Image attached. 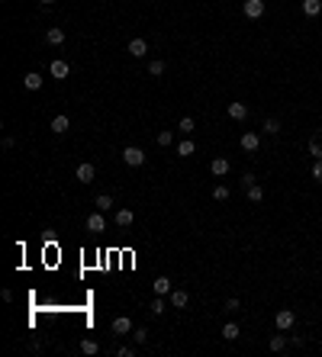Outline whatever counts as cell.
<instances>
[{"label":"cell","instance_id":"cell-6","mask_svg":"<svg viewBox=\"0 0 322 357\" xmlns=\"http://www.w3.org/2000/svg\"><path fill=\"white\" fill-rule=\"evenodd\" d=\"M239 145L248 151V155H251V151H258V148H261V135H258V132H245V135L239 139Z\"/></svg>","mask_w":322,"mask_h":357},{"label":"cell","instance_id":"cell-29","mask_svg":"<svg viewBox=\"0 0 322 357\" xmlns=\"http://www.w3.org/2000/svg\"><path fill=\"white\" fill-rule=\"evenodd\" d=\"M171 142H174V132H171V129H161V132H158V145H161V148H168Z\"/></svg>","mask_w":322,"mask_h":357},{"label":"cell","instance_id":"cell-16","mask_svg":"<svg viewBox=\"0 0 322 357\" xmlns=\"http://www.w3.org/2000/svg\"><path fill=\"white\" fill-rule=\"evenodd\" d=\"M136 222V213L132 209H116V225L119 229H126V225H132Z\"/></svg>","mask_w":322,"mask_h":357},{"label":"cell","instance_id":"cell-3","mask_svg":"<svg viewBox=\"0 0 322 357\" xmlns=\"http://www.w3.org/2000/svg\"><path fill=\"white\" fill-rule=\"evenodd\" d=\"M242 13H245L248 20H261V16H264V0H245V3H242Z\"/></svg>","mask_w":322,"mask_h":357},{"label":"cell","instance_id":"cell-22","mask_svg":"<svg viewBox=\"0 0 322 357\" xmlns=\"http://www.w3.org/2000/svg\"><path fill=\"white\" fill-rule=\"evenodd\" d=\"M148 312H151V316H165V312H168V303H165L161 296H155V299H151V306H148Z\"/></svg>","mask_w":322,"mask_h":357},{"label":"cell","instance_id":"cell-5","mask_svg":"<svg viewBox=\"0 0 322 357\" xmlns=\"http://www.w3.org/2000/svg\"><path fill=\"white\" fill-rule=\"evenodd\" d=\"M48 74L55 77V81H65V77L71 74V65H68V61H62V58H55L52 65H48Z\"/></svg>","mask_w":322,"mask_h":357},{"label":"cell","instance_id":"cell-21","mask_svg":"<svg viewBox=\"0 0 322 357\" xmlns=\"http://www.w3.org/2000/svg\"><path fill=\"white\" fill-rule=\"evenodd\" d=\"M239 335H242V328H239L235 322H226V325H222V338H226V341H235Z\"/></svg>","mask_w":322,"mask_h":357},{"label":"cell","instance_id":"cell-32","mask_svg":"<svg viewBox=\"0 0 322 357\" xmlns=\"http://www.w3.org/2000/svg\"><path fill=\"white\" fill-rule=\"evenodd\" d=\"M264 132L267 135H277V132H281V122H277V119H264Z\"/></svg>","mask_w":322,"mask_h":357},{"label":"cell","instance_id":"cell-20","mask_svg":"<svg viewBox=\"0 0 322 357\" xmlns=\"http://www.w3.org/2000/svg\"><path fill=\"white\" fill-rule=\"evenodd\" d=\"M245 196H248L251 203H261V200H264V187H261V183H251V187L245 190Z\"/></svg>","mask_w":322,"mask_h":357},{"label":"cell","instance_id":"cell-37","mask_svg":"<svg viewBox=\"0 0 322 357\" xmlns=\"http://www.w3.org/2000/svg\"><path fill=\"white\" fill-rule=\"evenodd\" d=\"M39 3H42V7H52V3H55V0H39Z\"/></svg>","mask_w":322,"mask_h":357},{"label":"cell","instance_id":"cell-13","mask_svg":"<svg viewBox=\"0 0 322 357\" xmlns=\"http://www.w3.org/2000/svg\"><path fill=\"white\" fill-rule=\"evenodd\" d=\"M229 168H232V164H229V158H213V161H210V171H213L216 177H226Z\"/></svg>","mask_w":322,"mask_h":357},{"label":"cell","instance_id":"cell-1","mask_svg":"<svg viewBox=\"0 0 322 357\" xmlns=\"http://www.w3.org/2000/svg\"><path fill=\"white\" fill-rule=\"evenodd\" d=\"M123 161L129 164V168H139V164H145V151L139 148V145H126L123 148Z\"/></svg>","mask_w":322,"mask_h":357},{"label":"cell","instance_id":"cell-11","mask_svg":"<svg viewBox=\"0 0 322 357\" xmlns=\"http://www.w3.org/2000/svg\"><path fill=\"white\" fill-rule=\"evenodd\" d=\"M226 116H229V119H235V122H242V119L248 116V107H245V103H229V107H226Z\"/></svg>","mask_w":322,"mask_h":357},{"label":"cell","instance_id":"cell-33","mask_svg":"<svg viewBox=\"0 0 322 357\" xmlns=\"http://www.w3.org/2000/svg\"><path fill=\"white\" fill-rule=\"evenodd\" d=\"M116 357H136V348H132V344H123V348L116 351Z\"/></svg>","mask_w":322,"mask_h":357},{"label":"cell","instance_id":"cell-18","mask_svg":"<svg viewBox=\"0 0 322 357\" xmlns=\"http://www.w3.org/2000/svg\"><path fill=\"white\" fill-rule=\"evenodd\" d=\"M45 42H48V45H62V42H65V33H62L58 26L45 29Z\"/></svg>","mask_w":322,"mask_h":357},{"label":"cell","instance_id":"cell-26","mask_svg":"<svg viewBox=\"0 0 322 357\" xmlns=\"http://www.w3.org/2000/svg\"><path fill=\"white\" fill-rule=\"evenodd\" d=\"M148 74H151V77H161V74H165V61H161V58L148 61Z\"/></svg>","mask_w":322,"mask_h":357},{"label":"cell","instance_id":"cell-7","mask_svg":"<svg viewBox=\"0 0 322 357\" xmlns=\"http://www.w3.org/2000/svg\"><path fill=\"white\" fill-rule=\"evenodd\" d=\"M168 303H171V309H184V306L190 303V293L187 290H171L168 293Z\"/></svg>","mask_w":322,"mask_h":357},{"label":"cell","instance_id":"cell-9","mask_svg":"<svg viewBox=\"0 0 322 357\" xmlns=\"http://www.w3.org/2000/svg\"><path fill=\"white\" fill-rule=\"evenodd\" d=\"M126 52H129L132 58H145V55H148V42H145V39H132Z\"/></svg>","mask_w":322,"mask_h":357},{"label":"cell","instance_id":"cell-30","mask_svg":"<svg viewBox=\"0 0 322 357\" xmlns=\"http://www.w3.org/2000/svg\"><path fill=\"white\" fill-rule=\"evenodd\" d=\"M132 341H136L139 348H142V344H148V331H145V328H132Z\"/></svg>","mask_w":322,"mask_h":357},{"label":"cell","instance_id":"cell-10","mask_svg":"<svg viewBox=\"0 0 322 357\" xmlns=\"http://www.w3.org/2000/svg\"><path fill=\"white\" fill-rule=\"evenodd\" d=\"M306 148H309V155H313V158H322V129H316V132L309 135Z\"/></svg>","mask_w":322,"mask_h":357},{"label":"cell","instance_id":"cell-25","mask_svg":"<svg viewBox=\"0 0 322 357\" xmlns=\"http://www.w3.org/2000/svg\"><path fill=\"white\" fill-rule=\"evenodd\" d=\"M97 351H100V344H97L94 338H84V341H81V354L90 357V354H97Z\"/></svg>","mask_w":322,"mask_h":357},{"label":"cell","instance_id":"cell-2","mask_svg":"<svg viewBox=\"0 0 322 357\" xmlns=\"http://www.w3.org/2000/svg\"><path fill=\"white\" fill-rule=\"evenodd\" d=\"M94 177H97V164H90V161L77 164V171H74V180L77 183H94Z\"/></svg>","mask_w":322,"mask_h":357},{"label":"cell","instance_id":"cell-8","mask_svg":"<svg viewBox=\"0 0 322 357\" xmlns=\"http://www.w3.org/2000/svg\"><path fill=\"white\" fill-rule=\"evenodd\" d=\"M113 335H132V319L129 316H119V319H113Z\"/></svg>","mask_w":322,"mask_h":357},{"label":"cell","instance_id":"cell-19","mask_svg":"<svg viewBox=\"0 0 322 357\" xmlns=\"http://www.w3.org/2000/svg\"><path fill=\"white\" fill-rule=\"evenodd\" d=\"M23 84H26V90H39L42 87V74L39 71H29V74L23 77Z\"/></svg>","mask_w":322,"mask_h":357},{"label":"cell","instance_id":"cell-24","mask_svg":"<svg viewBox=\"0 0 322 357\" xmlns=\"http://www.w3.org/2000/svg\"><path fill=\"white\" fill-rule=\"evenodd\" d=\"M94 206L100 209V213H107V209H113V196H110V193H100V196L94 200Z\"/></svg>","mask_w":322,"mask_h":357},{"label":"cell","instance_id":"cell-15","mask_svg":"<svg viewBox=\"0 0 322 357\" xmlns=\"http://www.w3.org/2000/svg\"><path fill=\"white\" fill-rule=\"evenodd\" d=\"M151 290H155V296H168L174 286H171V280H168V277H158V280L151 283Z\"/></svg>","mask_w":322,"mask_h":357},{"label":"cell","instance_id":"cell-23","mask_svg":"<svg viewBox=\"0 0 322 357\" xmlns=\"http://www.w3.org/2000/svg\"><path fill=\"white\" fill-rule=\"evenodd\" d=\"M193 151H197V145H193L190 139H184V142H180V145H178V158H190Z\"/></svg>","mask_w":322,"mask_h":357},{"label":"cell","instance_id":"cell-34","mask_svg":"<svg viewBox=\"0 0 322 357\" xmlns=\"http://www.w3.org/2000/svg\"><path fill=\"white\" fill-rule=\"evenodd\" d=\"M313 177L322 183V158H316V161H313Z\"/></svg>","mask_w":322,"mask_h":357},{"label":"cell","instance_id":"cell-12","mask_svg":"<svg viewBox=\"0 0 322 357\" xmlns=\"http://www.w3.org/2000/svg\"><path fill=\"white\" fill-rule=\"evenodd\" d=\"M103 229H107V219H103V213L97 209V213L87 216V232H103Z\"/></svg>","mask_w":322,"mask_h":357},{"label":"cell","instance_id":"cell-31","mask_svg":"<svg viewBox=\"0 0 322 357\" xmlns=\"http://www.w3.org/2000/svg\"><path fill=\"white\" fill-rule=\"evenodd\" d=\"M213 200H229V187H226V183H219V187H213Z\"/></svg>","mask_w":322,"mask_h":357},{"label":"cell","instance_id":"cell-4","mask_svg":"<svg viewBox=\"0 0 322 357\" xmlns=\"http://www.w3.org/2000/svg\"><path fill=\"white\" fill-rule=\"evenodd\" d=\"M274 322H277V331H287V328H293V322H296L293 309H277Z\"/></svg>","mask_w":322,"mask_h":357},{"label":"cell","instance_id":"cell-17","mask_svg":"<svg viewBox=\"0 0 322 357\" xmlns=\"http://www.w3.org/2000/svg\"><path fill=\"white\" fill-rule=\"evenodd\" d=\"M303 13L313 20V16H319L322 13V0H303Z\"/></svg>","mask_w":322,"mask_h":357},{"label":"cell","instance_id":"cell-35","mask_svg":"<svg viewBox=\"0 0 322 357\" xmlns=\"http://www.w3.org/2000/svg\"><path fill=\"white\" fill-rule=\"evenodd\" d=\"M239 309H242V303H239L235 296H232V299H226V312H239Z\"/></svg>","mask_w":322,"mask_h":357},{"label":"cell","instance_id":"cell-27","mask_svg":"<svg viewBox=\"0 0 322 357\" xmlns=\"http://www.w3.org/2000/svg\"><path fill=\"white\" fill-rule=\"evenodd\" d=\"M267 348H271V351H277V354H281V351L287 348V338H284V335H274V338H271V341H267Z\"/></svg>","mask_w":322,"mask_h":357},{"label":"cell","instance_id":"cell-28","mask_svg":"<svg viewBox=\"0 0 322 357\" xmlns=\"http://www.w3.org/2000/svg\"><path fill=\"white\" fill-rule=\"evenodd\" d=\"M178 129H180V132H184V135H190L193 129H197V122H193V116H184V119L178 122Z\"/></svg>","mask_w":322,"mask_h":357},{"label":"cell","instance_id":"cell-36","mask_svg":"<svg viewBox=\"0 0 322 357\" xmlns=\"http://www.w3.org/2000/svg\"><path fill=\"white\" fill-rule=\"evenodd\" d=\"M251 183H258V180H254V174H251V171H248V174H242V187H251Z\"/></svg>","mask_w":322,"mask_h":357},{"label":"cell","instance_id":"cell-14","mask_svg":"<svg viewBox=\"0 0 322 357\" xmlns=\"http://www.w3.org/2000/svg\"><path fill=\"white\" fill-rule=\"evenodd\" d=\"M68 129H71V119H68L65 113H58L55 119H52V132H55V135H65Z\"/></svg>","mask_w":322,"mask_h":357}]
</instances>
